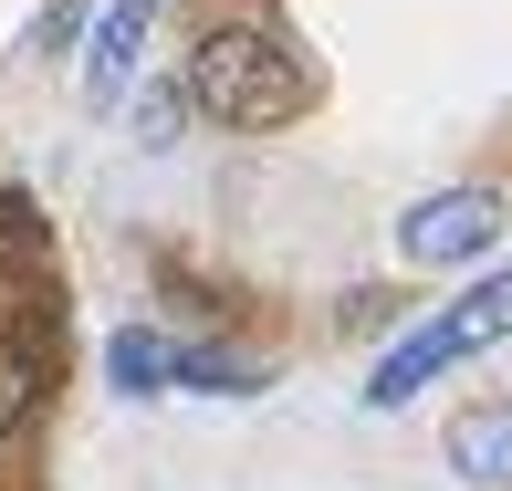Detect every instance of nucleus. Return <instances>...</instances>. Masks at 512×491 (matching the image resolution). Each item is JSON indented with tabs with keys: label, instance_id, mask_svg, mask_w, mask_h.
I'll return each instance as SVG.
<instances>
[{
	"label": "nucleus",
	"instance_id": "f257e3e1",
	"mask_svg": "<svg viewBox=\"0 0 512 491\" xmlns=\"http://www.w3.org/2000/svg\"><path fill=\"white\" fill-rule=\"evenodd\" d=\"M209 126H241V136H262V126H293V115L314 105V63L293 53L283 32H251V21H230V32H209L199 53H189V84H178Z\"/></svg>",
	"mask_w": 512,
	"mask_h": 491
},
{
	"label": "nucleus",
	"instance_id": "f03ea898",
	"mask_svg": "<svg viewBox=\"0 0 512 491\" xmlns=\"http://www.w3.org/2000/svg\"><path fill=\"white\" fill-rule=\"evenodd\" d=\"M502 335H512V272H481L460 303H439L418 335H398V345L377 356V377H366V408H408L429 377H450L460 356H481V345H502Z\"/></svg>",
	"mask_w": 512,
	"mask_h": 491
},
{
	"label": "nucleus",
	"instance_id": "7ed1b4c3",
	"mask_svg": "<svg viewBox=\"0 0 512 491\" xmlns=\"http://www.w3.org/2000/svg\"><path fill=\"white\" fill-rule=\"evenodd\" d=\"M512 230V209H502V189H429V199H408L398 209V251L408 262H481Z\"/></svg>",
	"mask_w": 512,
	"mask_h": 491
},
{
	"label": "nucleus",
	"instance_id": "20e7f679",
	"mask_svg": "<svg viewBox=\"0 0 512 491\" xmlns=\"http://www.w3.org/2000/svg\"><path fill=\"white\" fill-rule=\"evenodd\" d=\"M147 32H157V0H105V11H95V42H84V105H115L136 84Z\"/></svg>",
	"mask_w": 512,
	"mask_h": 491
},
{
	"label": "nucleus",
	"instance_id": "39448f33",
	"mask_svg": "<svg viewBox=\"0 0 512 491\" xmlns=\"http://www.w3.org/2000/svg\"><path fill=\"white\" fill-rule=\"evenodd\" d=\"M450 471L471 481V491H512V397L450 418Z\"/></svg>",
	"mask_w": 512,
	"mask_h": 491
},
{
	"label": "nucleus",
	"instance_id": "423d86ee",
	"mask_svg": "<svg viewBox=\"0 0 512 491\" xmlns=\"http://www.w3.org/2000/svg\"><path fill=\"white\" fill-rule=\"evenodd\" d=\"M105 377H115V397H157L168 387V335H147V324L105 335Z\"/></svg>",
	"mask_w": 512,
	"mask_h": 491
},
{
	"label": "nucleus",
	"instance_id": "0eeeda50",
	"mask_svg": "<svg viewBox=\"0 0 512 491\" xmlns=\"http://www.w3.org/2000/svg\"><path fill=\"white\" fill-rule=\"evenodd\" d=\"M168 387H199V397H251L262 377L230 356H209V345H168Z\"/></svg>",
	"mask_w": 512,
	"mask_h": 491
},
{
	"label": "nucleus",
	"instance_id": "6e6552de",
	"mask_svg": "<svg viewBox=\"0 0 512 491\" xmlns=\"http://www.w3.org/2000/svg\"><path fill=\"white\" fill-rule=\"evenodd\" d=\"M32 387H42V366L21 356V345H0V439H11L21 418H32Z\"/></svg>",
	"mask_w": 512,
	"mask_h": 491
}]
</instances>
